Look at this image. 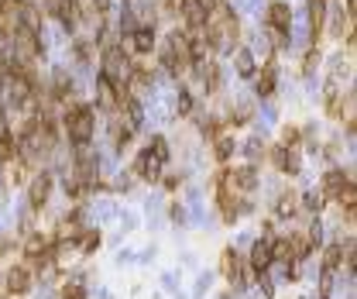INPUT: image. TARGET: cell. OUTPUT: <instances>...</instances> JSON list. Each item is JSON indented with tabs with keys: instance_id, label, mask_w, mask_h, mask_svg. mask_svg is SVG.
Wrapping results in <instances>:
<instances>
[{
	"instance_id": "1",
	"label": "cell",
	"mask_w": 357,
	"mask_h": 299,
	"mask_svg": "<svg viewBox=\"0 0 357 299\" xmlns=\"http://www.w3.org/2000/svg\"><path fill=\"white\" fill-rule=\"evenodd\" d=\"M62 124H66V134H69L73 145H89L93 131H96V114H93V107H86V103H76V107L66 110Z\"/></svg>"
},
{
	"instance_id": "2",
	"label": "cell",
	"mask_w": 357,
	"mask_h": 299,
	"mask_svg": "<svg viewBox=\"0 0 357 299\" xmlns=\"http://www.w3.org/2000/svg\"><path fill=\"white\" fill-rule=\"evenodd\" d=\"M100 73L110 76L117 87H124V83L131 80V73H134V62H131V55H127L120 45H107L103 55H100Z\"/></svg>"
},
{
	"instance_id": "3",
	"label": "cell",
	"mask_w": 357,
	"mask_h": 299,
	"mask_svg": "<svg viewBox=\"0 0 357 299\" xmlns=\"http://www.w3.org/2000/svg\"><path fill=\"white\" fill-rule=\"evenodd\" d=\"M155 45H158V35H155V28L152 24H141V28H134L124 42H120V48L124 52H138V55H148V52H155Z\"/></svg>"
},
{
	"instance_id": "4",
	"label": "cell",
	"mask_w": 357,
	"mask_h": 299,
	"mask_svg": "<svg viewBox=\"0 0 357 299\" xmlns=\"http://www.w3.org/2000/svg\"><path fill=\"white\" fill-rule=\"evenodd\" d=\"M227 183H230V190H234V193H255V190L262 186V176H258V169L248 162V165L234 169V172L227 176Z\"/></svg>"
},
{
	"instance_id": "5",
	"label": "cell",
	"mask_w": 357,
	"mask_h": 299,
	"mask_svg": "<svg viewBox=\"0 0 357 299\" xmlns=\"http://www.w3.org/2000/svg\"><path fill=\"white\" fill-rule=\"evenodd\" d=\"M7 289H10L14 296H28V293L35 289V269H31V265H10V272H7Z\"/></svg>"
},
{
	"instance_id": "6",
	"label": "cell",
	"mask_w": 357,
	"mask_h": 299,
	"mask_svg": "<svg viewBox=\"0 0 357 299\" xmlns=\"http://www.w3.org/2000/svg\"><path fill=\"white\" fill-rule=\"evenodd\" d=\"M48 193H52V172H38V176H31V186H28V206L31 210H42L45 203H48Z\"/></svg>"
},
{
	"instance_id": "7",
	"label": "cell",
	"mask_w": 357,
	"mask_h": 299,
	"mask_svg": "<svg viewBox=\"0 0 357 299\" xmlns=\"http://www.w3.org/2000/svg\"><path fill=\"white\" fill-rule=\"evenodd\" d=\"M265 24H268V31H292V7L285 0H275L268 7Z\"/></svg>"
},
{
	"instance_id": "8",
	"label": "cell",
	"mask_w": 357,
	"mask_h": 299,
	"mask_svg": "<svg viewBox=\"0 0 357 299\" xmlns=\"http://www.w3.org/2000/svg\"><path fill=\"white\" fill-rule=\"evenodd\" d=\"M134 172H138L141 179H148V183H158V176H162V162L145 148V152H138V158H134Z\"/></svg>"
},
{
	"instance_id": "9",
	"label": "cell",
	"mask_w": 357,
	"mask_h": 299,
	"mask_svg": "<svg viewBox=\"0 0 357 299\" xmlns=\"http://www.w3.org/2000/svg\"><path fill=\"white\" fill-rule=\"evenodd\" d=\"M248 248H251V269H255V275H258V272H268V265H271V237L251 241Z\"/></svg>"
},
{
	"instance_id": "10",
	"label": "cell",
	"mask_w": 357,
	"mask_h": 299,
	"mask_svg": "<svg viewBox=\"0 0 357 299\" xmlns=\"http://www.w3.org/2000/svg\"><path fill=\"white\" fill-rule=\"evenodd\" d=\"M234 69H237L241 80H255V73H258V55L248 52V48H237V52H234Z\"/></svg>"
},
{
	"instance_id": "11",
	"label": "cell",
	"mask_w": 357,
	"mask_h": 299,
	"mask_svg": "<svg viewBox=\"0 0 357 299\" xmlns=\"http://www.w3.org/2000/svg\"><path fill=\"white\" fill-rule=\"evenodd\" d=\"M344 183H354V172H347V176H344L340 169H333V172H327V176H323V193H327V197H337V193L344 190Z\"/></svg>"
},
{
	"instance_id": "12",
	"label": "cell",
	"mask_w": 357,
	"mask_h": 299,
	"mask_svg": "<svg viewBox=\"0 0 357 299\" xmlns=\"http://www.w3.org/2000/svg\"><path fill=\"white\" fill-rule=\"evenodd\" d=\"M24 255H28V258H38V255L52 258V241L42 237V234H28V241H24Z\"/></svg>"
},
{
	"instance_id": "13",
	"label": "cell",
	"mask_w": 357,
	"mask_h": 299,
	"mask_svg": "<svg viewBox=\"0 0 357 299\" xmlns=\"http://www.w3.org/2000/svg\"><path fill=\"white\" fill-rule=\"evenodd\" d=\"M275 83H278V69H275V62H268L265 69H262V76H258V97L262 100H268L271 93H275Z\"/></svg>"
},
{
	"instance_id": "14",
	"label": "cell",
	"mask_w": 357,
	"mask_h": 299,
	"mask_svg": "<svg viewBox=\"0 0 357 299\" xmlns=\"http://www.w3.org/2000/svg\"><path fill=\"white\" fill-rule=\"evenodd\" d=\"M237 152V141H234V134H227V131H220L217 138H213V155L220 158V162H227L230 155Z\"/></svg>"
},
{
	"instance_id": "15",
	"label": "cell",
	"mask_w": 357,
	"mask_h": 299,
	"mask_svg": "<svg viewBox=\"0 0 357 299\" xmlns=\"http://www.w3.org/2000/svg\"><path fill=\"white\" fill-rule=\"evenodd\" d=\"M89 217H93V224H110V220H117V206L110 199H96L89 206Z\"/></svg>"
},
{
	"instance_id": "16",
	"label": "cell",
	"mask_w": 357,
	"mask_h": 299,
	"mask_svg": "<svg viewBox=\"0 0 357 299\" xmlns=\"http://www.w3.org/2000/svg\"><path fill=\"white\" fill-rule=\"evenodd\" d=\"M117 24H120V35L127 38L134 28H141V21H138V10H134L131 3H124V7H120V17H117Z\"/></svg>"
},
{
	"instance_id": "17",
	"label": "cell",
	"mask_w": 357,
	"mask_h": 299,
	"mask_svg": "<svg viewBox=\"0 0 357 299\" xmlns=\"http://www.w3.org/2000/svg\"><path fill=\"white\" fill-rule=\"evenodd\" d=\"M275 210H278V217H292L295 210H299V193H278V203H275Z\"/></svg>"
},
{
	"instance_id": "18",
	"label": "cell",
	"mask_w": 357,
	"mask_h": 299,
	"mask_svg": "<svg viewBox=\"0 0 357 299\" xmlns=\"http://www.w3.org/2000/svg\"><path fill=\"white\" fill-rule=\"evenodd\" d=\"M251 117H255V107H251V100H241V103L230 110V124H234V127H237V124H248Z\"/></svg>"
},
{
	"instance_id": "19",
	"label": "cell",
	"mask_w": 357,
	"mask_h": 299,
	"mask_svg": "<svg viewBox=\"0 0 357 299\" xmlns=\"http://www.w3.org/2000/svg\"><path fill=\"white\" fill-rule=\"evenodd\" d=\"M213 272H199L196 275V286H192V299H203V296H210V289H213Z\"/></svg>"
},
{
	"instance_id": "20",
	"label": "cell",
	"mask_w": 357,
	"mask_h": 299,
	"mask_svg": "<svg viewBox=\"0 0 357 299\" xmlns=\"http://www.w3.org/2000/svg\"><path fill=\"white\" fill-rule=\"evenodd\" d=\"M340 258H344V244H330V248H327V255H323V265H320V269L337 272V269H340Z\"/></svg>"
},
{
	"instance_id": "21",
	"label": "cell",
	"mask_w": 357,
	"mask_h": 299,
	"mask_svg": "<svg viewBox=\"0 0 357 299\" xmlns=\"http://www.w3.org/2000/svg\"><path fill=\"white\" fill-rule=\"evenodd\" d=\"M76 241H80V251H83V255H93V251H96V248L103 244V237H100L96 230H83V234H80Z\"/></svg>"
},
{
	"instance_id": "22",
	"label": "cell",
	"mask_w": 357,
	"mask_h": 299,
	"mask_svg": "<svg viewBox=\"0 0 357 299\" xmlns=\"http://www.w3.org/2000/svg\"><path fill=\"white\" fill-rule=\"evenodd\" d=\"M244 155H248V162L255 165L258 158H265V141H262V138H248V141H244Z\"/></svg>"
},
{
	"instance_id": "23",
	"label": "cell",
	"mask_w": 357,
	"mask_h": 299,
	"mask_svg": "<svg viewBox=\"0 0 357 299\" xmlns=\"http://www.w3.org/2000/svg\"><path fill=\"white\" fill-rule=\"evenodd\" d=\"M148 152H152V155H155V158H158V162H162V165H165V162H169V141H165V138H162V134H155V138H152V141H148Z\"/></svg>"
},
{
	"instance_id": "24",
	"label": "cell",
	"mask_w": 357,
	"mask_h": 299,
	"mask_svg": "<svg viewBox=\"0 0 357 299\" xmlns=\"http://www.w3.org/2000/svg\"><path fill=\"white\" fill-rule=\"evenodd\" d=\"M192 107H196V100H192V93L182 87V90L176 93V114L178 117H189V114H192Z\"/></svg>"
},
{
	"instance_id": "25",
	"label": "cell",
	"mask_w": 357,
	"mask_h": 299,
	"mask_svg": "<svg viewBox=\"0 0 357 299\" xmlns=\"http://www.w3.org/2000/svg\"><path fill=\"white\" fill-rule=\"evenodd\" d=\"M299 210L320 213V210H323V193H302V197H299Z\"/></svg>"
},
{
	"instance_id": "26",
	"label": "cell",
	"mask_w": 357,
	"mask_h": 299,
	"mask_svg": "<svg viewBox=\"0 0 357 299\" xmlns=\"http://www.w3.org/2000/svg\"><path fill=\"white\" fill-rule=\"evenodd\" d=\"M337 203H340V206H347V210H354L357 206V190H354V183H344V190H340V193H337Z\"/></svg>"
},
{
	"instance_id": "27",
	"label": "cell",
	"mask_w": 357,
	"mask_h": 299,
	"mask_svg": "<svg viewBox=\"0 0 357 299\" xmlns=\"http://www.w3.org/2000/svg\"><path fill=\"white\" fill-rule=\"evenodd\" d=\"M268 158H271V165H275L278 172H285V162H289V148H285V145H275Z\"/></svg>"
},
{
	"instance_id": "28",
	"label": "cell",
	"mask_w": 357,
	"mask_h": 299,
	"mask_svg": "<svg viewBox=\"0 0 357 299\" xmlns=\"http://www.w3.org/2000/svg\"><path fill=\"white\" fill-rule=\"evenodd\" d=\"M117 224H120V230L127 234V230H134V227H138V217H134L131 210H117Z\"/></svg>"
},
{
	"instance_id": "29",
	"label": "cell",
	"mask_w": 357,
	"mask_h": 299,
	"mask_svg": "<svg viewBox=\"0 0 357 299\" xmlns=\"http://www.w3.org/2000/svg\"><path fill=\"white\" fill-rule=\"evenodd\" d=\"M169 217H172V224H178V227H182V224H189L185 203H172V206H169Z\"/></svg>"
},
{
	"instance_id": "30",
	"label": "cell",
	"mask_w": 357,
	"mask_h": 299,
	"mask_svg": "<svg viewBox=\"0 0 357 299\" xmlns=\"http://www.w3.org/2000/svg\"><path fill=\"white\" fill-rule=\"evenodd\" d=\"M62 299H86V289H83L80 282H69V286L62 289Z\"/></svg>"
},
{
	"instance_id": "31",
	"label": "cell",
	"mask_w": 357,
	"mask_h": 299,
	"mask_svg": "<svg viewBox=\"0 0 357 299\" xmlns=\"http://www.w3.org/2000/svg\"><path fill=\"white\" fill-rule=\"evenodd\" d=\"M316 66H320V52H316V48H309V52H306V59H302V69H306V73H313Z\"/></svg>"
},
{
	"instance_id": "32",
	"label": "cell",
	"mask_w": 357,
	"mask_h": 299,
	"mask_svg": "<svg viewBox=\"0 0 357 299\" xmlns=\"http://www.w3.org/2000/svg\"><path fill=\"white\" fill-rule=\"evenodd\" d=\"M299 138H302V134H299V127H285V131H282V145H285V148H292Z\"/></svg>"
},
{
	"instance_id": "33",
	"label": "cell",
	"mask_w": 357,
	"mask_h": 299,
	"mask_svg": "<svg viewBox=\"0 0 357 299\" xmlns=\"http://www.w3.org/2000/svg\"><path fill=\"white\" fill-rule=\"evenodd\" d=\"M134 258H138V251H131V248L117 251V265H134Z\"/></svg>"
},
{
	"instance_id": "34",
	"label": "cell",
	"mask_w": 357,
	"mask_h": 299,
	"mask_svg": "<svg viewBox=\"0 0 357 299\" xmlns=\"http://www.w3.org/2000/svg\"><path fill=\"white\" fill-rule=\"evenodd\" d=\"M162 286H165V293H176L178 275H176V272H165V275H162Z\"/></svg>"
},
{
	"instance_id": "35",
	"label": "cell",
	"mask_w": 357,
	"mask_h": 299,
	"mask_svg": "<svg viewBox=\"0 0 357 299\" xmlns=\"http://www.w3.org/2000/svg\"><path fill=\"white\" fill-rule=\"evenodd\" d=\"M113 179H117V183H113V186H117V190H124V193H127V190H131V186H134V183H131V176H127V172H117V176H113Z\"/></svg>"
},
{
	"instance_id": "36",
	"label": "cell",
	"mask_w": 357,
	"mask_h": 299,
	"mask_svg": "<svg viewBox=\"0 0 357 299\" xmlns=\"http://www.w3.org/2000/svg\"><path fill=\"white\" fill-rule=\"evenodd\" d=\"M155 262V248H145V251H138V265H152Z\"/></svg>"
},
{
	"instance_id": "37",
	"label": "cell",
	"mask_w": 357,
	"mask_h": 299,
	"mask_svg": "<svg viewBox=\"0 0 357 299\" xmlns=\"http://www.w3.org/2000/svg\"><path fill=\"white\" fill-rule=\"evenodd\" d=\"M10 230V213H7V206H0V237Z\"/></svg>"
},
{
	"instance_id": "38",
	"label": "cell",
	"mask_w": 357,
	"mask_h": 299,
	"mask_svg": "<svg viewBox=\"0 0 357 299\" xmlns=\"http://www.w3.org/2000/svg\"><path fill=\"white\" fill-rule=\"evenodd\" d=\"M165 186H169V190H176V186H182V176H165Z\"/></svg>"
},
{
	"instance_id": "39",
	"label": "cell",
	"mask_w": 357,
	"mask_h": 299,
	"mask_svg": "<svg viewBox=\"0 0 357 299\" xmlns=\"http://www.w3.org/2000/svg\"><path fill=\"white\" fill-rule=\"evenodd\" d=\"M96 299H110V293H107V289L100 286V289H96Z\"/></svg>"
}]
</instances>
